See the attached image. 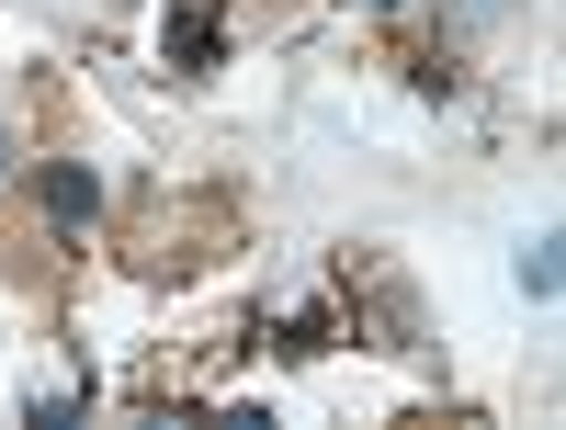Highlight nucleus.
<instances>
[{
    "label": "nucleus",
    "mask_w": 566,
    "mask_h": 430,
    "mask_svg": "<svg viewBox=\"0 0 566 430\" xmlns=\"http://www.w3.org/2000/svg\"><path fill=\"white\" fill-rule=\"evenodd\" d=\"M0 181H12V148H0Z\"/></svg>",
    "instance_id": "obj_3"
},
{
    "label": "nucleus",
    "mask_w": 566,
    "mask_h": 430,
    "mask_svg": "<svg viewBox=\"0 0 566 430\" xmlns=\"http://www.w3.org/2000/svg\"><path fill=\"white\" fill-rule=\"evenodd\" d=\"M374 12H397V0H374Z\"/></svg>",
    "instance_id": "obj_4"
},
{
    "label": "nucleus",
    "mask_w": 566,
    "mask_h": 430,
    "mask_svg": "<svg viewBox=\"0 0 566 430\" xmlns=\"http://www.w3.org/2000/svg\"><path fill=\"white\" fill-rule=\"evenodd\" d=\"M170 57H181V69L216 57V12H205V0H181V12H170Z\"/></svg>",
    "instance_id": "obj_2"
},
{
    "label": "nucleus",
    "mask_w": 566,
    "mask_h": 430,
    "mask_svg": "<svg viewBox=\"0 0 566 430\" xmlns=\"http://www.w3.org/2000/svg\"><path fill=\"white\" fill-rule=\"evenodd\" d=\"M45 216H57V227H69V238H80V227H91V216H103V181H91V170H80V159H57V170H45Z\"/></svg>",
    "instance_id": "obj_1"
}]
</instances>
